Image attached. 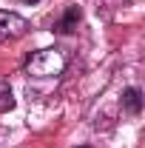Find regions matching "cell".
I'll return each mask as SVG.
<instances>
[{
	"instance_id": "obj_2",
	"label": "cell",
	"mask_w": 145,
	"mask_h": 148,
	"mask_svg": "<svg viewBox=\"0 0 145 148\" xmlns=\"http://www.w3.org/2000/svg\"><path fill=\"white\" fill-rule=\"evenodd\" d=\"M26 32V20L14 14V12H0V40H9V37H20Z\"/></svg>"
},
{
	"instance_id": "obj_6",
	"label": "cell",
	"mask_w": 145,
	"mask_h": 148,
	"mask_svg": "<svg viewBox=\"0 0 145 148\" xmlns=\"http://www.w3.org/2000/svg\"><path fill=\"white\" fill-rule=\"evenodd\" d=\"M23 3H37V0H23Z\"/></svg>"
},
{
	"instance_id": "obj_5",
	"label": "cell",
	"mask_w": 145,
	"mask_h": 148,
	"mask_svg": "<svg viewBox=\"0 0 145 148\" xmlns=\"http://www.w3.org/2000/svg\"><path fill=\"white\" fill-rule=\"evenodd\" d=\"M14 106V100H12V91H6V88H0V111L12 108Z\"/></svg>"
},
{
	"instance_id": "obj_1",
	"label": "cell",
	"mask_w": 145,
	"mask_h": 148,
	"mask_svg": "<svg viewBox=\"0 0 145 148\" xmlns=\"http://www.w3.org/2000/svg\"><path fill=\"white\" fill-rule=\"evenodd\" d=\"M29 74L31 77H57L66 69V54L60 49H40L29 57Z\"/></svg>"
},
{
	"instance_id": "obj_3",
	"label": "cell",
	"mask_w": 145,
	"mask_h": 148,
	"mask_svg": "<svg viewBox=\"0 0 145 148\" xmlns=\"http://www.w3.org/2000/svg\"><path fill=\"white\" fill-rule=\"evenodd\" d=\"M77 23H80V9H77V6H71V9H68V12L63 14V20L57 23L54 29L66 34V32H74V29H77Z\"/></svg>"
},
{
	"instance_id": "obj_4",
	"label": "cell",
	"mask_w": 145,
	"mask_h": 148,
	"mask_svg": "<svg viewBox=\"0 0 145 148\" xmlns=\"http://www.w3.org/2000/svg\"><path fill=\"white\" fill-rule=\"evenodd\" d=\"M122 103H125V108L131 114H140V106H142V100H140V88H128L122 94Z\"/></svg>"
}]
</instances>
